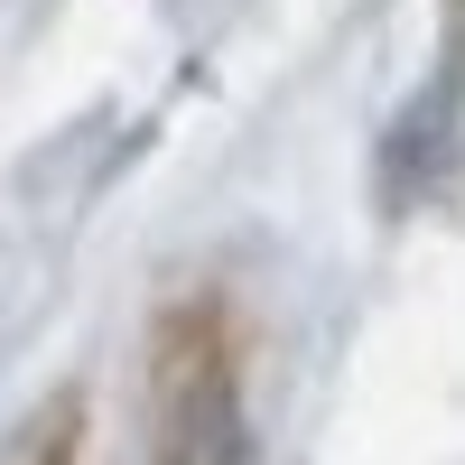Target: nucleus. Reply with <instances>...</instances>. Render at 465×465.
Returning a JSON list of instances; mask_svg holds the SVG:
<instances>
[{
    "label": "nucleus",
    "mask_w": 465,
    "mask_h": 465,
    "mask_svg": "<svg viewBox=\"0 0 465 465\" xmlns=\"http://www.w3.org/2000/svg\"><path fill=\"white\" fill-rule=\"evenodd\" d=\"M159 465H242V391L205 326L159 354Z\"/></svg>",
    "instance_id": "nucleus-1"
}]
</instances>
